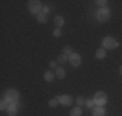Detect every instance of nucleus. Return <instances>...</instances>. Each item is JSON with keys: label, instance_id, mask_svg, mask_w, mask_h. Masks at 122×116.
<instances>
[{"label": "nucleus", "instance_id": "23", "mask_svg": "<svg viewBox=\"0 0 122 116\" xmlns=\"http://www.w3.org/2000/svg\"><path fill=\"white\" fill-rule=\"evenodd\" d=\"M95 3H96L97 5H100V7L103 8V7H105V5H107V3H108V1H107V0H96Z\"/></svg>", "mask_w": 122, "mask_h": 116}, {"label": "nucleus", "instance_id": "21", "mask_svg": "<svg viewBox=\"0 0 122 116\" xmlns=\"http://www.w3.org/2000/svg\"><path fill=\"white\" fill-rule=\"evenodd\" d=\"M61 35H62V31H61V28H56V30L53 31V36H55V37H60Z\"/></svg>", "mask_w": 122, "mask_h": 116}, {"label": "nucleus", "instance_id": "5", "mask_svg": "<svg viewBox=\"0 0 122 116\" xmlns=\"http://www.w3.org/2000/svg\"><path fill=\"white\" fill-rule=\"evenodd\" d=\"M94 101H95V103H96V106L103 107L104 104L108 102V97H107V94L104 92H96L94 95Z\"/></svg>", "mask_w": 122, "mask_h": 116}, {"label": "nucleus", "instance_id": "20", "mask_svg": "<svg viewBox=\"0 0 122 116\" xmlns=\"http://www.w3.org/2000/svg\"><path fill=\"white\" fill-rule=\"evenodd\" d=\"M48 106H49V107H57V106H59V101H57V98H53V99H49Z\"/></svg>", "mask_w": 122, "mask_h": 116}, {"label": "nucleus", "instance_id": "11", "mask_svg": "<svg viewBox=\"0 0 122 116\" xmlns=\"http://www.w3.org/2000/svg\"><path fill=\"white\" fill-rule=\"evenodd\" d=\"M55 76H56V75L52 71H46L44 72V80L47 81V83H52V81L55 80Z\"/></svg>", "mask_w": 122, "mask_h": 116}, {"label": "nucleus", "instance_id": "7", "mask_svg": "<svg viewBox=\"0 0 122 116\" xmlns=\"http://www.w3.org/2000/svg\"><path fill=\"white\" fill-rule=\"evenodd\" d=\"M56 98H57V101H59V103L62 104V106H70V104L73 103V98L69 94H62V95H59V97H56Z\"/></svg>", "mask_w": 122, "mask_h": 116}, {"label": "nucleus", "instance_id": "8", "mask_svg": "<svg viewBox=\"0 0 122 116\" xmlns=\"http://www.w3.org/2000/svg\"><path fill=\"white\" fill-rule=\"evenodd\" d=\"M7 112L9 116H16L17 112H18V106H17V103H9V106H8V108H7Z\"/></svg>", "mask_w": 122, "mask_h": 116}, {"label": "nucleus", "instance_id": "15", "mask_svg": "<svg viewBox=\"0 0 122 116\" xmlns=\"http://www.w3.org/2000/svg\"><path fill=\"white\" fill-rule=\"evenodd\" d=\"M36 19H38L39 23H46L47 22V14H43L42 12H40V13L36 16Z\"/></svg>", "mask_w": 122, "mask_h": 116}, {"label": "nucleus", "instance_id": "25", "mask_svg": "<svg viewBox=\"0 0 122 116\" xmlns=\"http://www.w3.org/2000/svg\"><path fill=\"white\" fill-rule=\"evenodd\" d=\"M48 12H49V8H48V7H43V8H42V13H43V14H47Z\"/></svg>", "mask_w": 122, "mask_h": 116}, {"label": "nucleus", "instance_id": "14", "mask_svg": "<svg viewBox=\"0 0 122 116\" xmlns=\"http://www.w3.org/2000/svg\"><path fill=\"white\" fill-rule=\"evenodd\" d=\"M65 74L66 72H65V70H64L62 67H57L56 68V74L55 75H56V77H59L60 80H62L64 77H65Z\"/></svg>", "mask_w": 122, "mask_h": 116}, {"label": "nucleus", "instance_id": "9", "mask_svg": "<svg viewBox=\"0 0 122 116\" xmlns=\"http://www.w3.org/2000/svg\"><path fill=\"white\" fill-rule=\"evenodd\" d=\"M53 23H55V26H56V28H61L65 25V19H64L62 16H56L53 18Z\"/></svg>", "mask_w": 122, "mask_h": 116}, {"label": "nucleus", "instance_id": "12", "mask_svg": "<svg viewBox=\"0 0 122 116\" xmlns=\"http://www.w3.org/2000/svg\"><path fill=\"white\" fill-rule=\"evenodd\" d=\"M82 114H83V111L79 106L73 107V108L70 110V116H82Z\"/></svg>", "mask_w": 122, "mask_h": 116}, {"label": "nucleus", "instance_id": "3", "mask_svg": "<svg viewBox=\"0 0 122 116\" xmlns=\"http://www.w3.org/2000/svg\"><path fill=\"white\" fill-rule=\"evenodd\" d=\"M27 8H29V10H30V13L38 16V14L42 12L43 5L39 0H30V1H27Z\"/></svg>", "mask_w": 122, "mask_h": 116}, {"label": "nucleus", "instance_id": "10", "mask_svg": "<svg viewBox=\"0 0 122 116\" xmlns=\"http://www.w3.org/2000/svg\"><path fill=\"white\" fill-rule=\"evenodd\" d=\"M105 115V110H104V107H95L94 110H92V116H104Z\"/></svg>", "mask_w": 122, "mask_h": 116}, {"label": "nucleus", "instance_id": "16", "mask_svg": "<svg viewBox=\"0 0 122 116\" xmlns=\"http://www.w3.org/2000/svg\"><path fill=\"white\" fill-rule=\"evenodd\" d=\"M8 106H9V102H8L5 98H1V102H0V110L4 111V110L8 108Z\"/></svg>", "mask_w": 122, "mask_h": 116}, {"label": "nucleus", "instance_id": "18", "mask_svg": "<svg viewBox=\"0 0 122 116\" xmlns=\"http://www.w3.org/2000/svg\"><path fill=\"white\" fill-rule=\"evenodd\" d=\"M68 61H69V56H65V54H60L59 58H57V62H60V63H65Z\"/></svg>", "mask_w": 122, "mask_h": 116}, {"label": "nucleus", "instance_id": "1", "mask_svg": "<svg viewBox=\"0 0 122 116\" xmlns=\"http://www.w3.org/2000/svg\"><path fill=\"white\" fill-rule=\"evenodd\" d=\"M110 18V9L108 7H103L96 12V19L99 22H107Z\"/></svg>", "mask_w": 122, "mask_h": 116}, {"label": "nucleus", "instance_id": "19", "mask_svg": "<svg viewBox=\"0 0 122 116\" xmlns=\"http://www.w3.org/2000/svg\"><path fill=\"white\" fill-rule=\"evenodd\" d=\"M86 106L88 107V108H95L96 103H95L94 99H86Z\"/></svg>", "mask_w": 122, "mask_h": 116}, {"label": "nucleus", "instance_id": "26", "mask_svg": "<svg viewBox=\"0 0 122 116\" xmlns=\"http://www.w3.org/2000/svg\"><path fill=\"white\" fill-rule=\"evenodd\" d=\"M120 74H121V76H122V66L120 67Z\"/></svg>", "mask_w": 122, "mask_h": 116}, {"label": "nucleus", "instance_id": "24", "mask_svg": "<svg viewBox=\"0 0 122 116\" xmlns=\"http://www.w3.org/2000/svg\"><path fill=\"white\" fill-rule=\"evenodd\" d=\"M49 67L51 68H57V62L56 61H51V62H49Z\"/></svg>", "mask_w": 122, "mask_h": 116}, {"label": "nucleus", "instance_id": "2", "mask_svg": "<svg viewBox=\"0 0 122 116\" xmlns=\"http://www.w3.org/2000/svg\"><path fill=\"white\" fill-rule=\"evenodd\" d=\"M101 45H103L104 49H116L120 44L113 36H105L101 40Z\"/></svg>", "mask_w": 122, "mask_h": 116}, {"label": "nucleus", "instance_id": "4", "mask_svg": "<svg viewBox=\"0 0 122 116\" xmlns=\"http://www.w3.org/2000/svg\"><path fill=\"white\" fill-rule=\"evenodd\" d=\"M5 99L9 103H17V101L20 99V93L16 90V89H8L5 92Z\"/></svg>", "mask_w": 122, "mask_h": 116}, {"label": "nucleus", "instance_id": "22", "mask_svg": "<svg viewBox=\"0 0 122 116\" xmlns=\"http://www.w3.org/2000/svg\"><path fill=\"white\" fill-rule=\"evenodd\" d=\"M85 103H86V101H85V99H83V98L79 95V97L77 98V104H78V106H83Z\"/></svg>", "mask_w": 122, "mask_h": 116}, {"label": "nucleus", "instance_id": "6", "mask_svg": "<svg viewBox=\"0 0 122 116\" xmlns=\"http://www.w3.org/2000/svg\"><path fill=\"white\" fill-rule=\"evenodd\" d=\"M69 63H70L73 67H79V66L82 65V57H81V54L73 52V53L69 56Z\"/></svg>", "mask_w": 122, "mask_h": 116}, {"label": "nucleus", "instance_id": "17", "mask_svg": "<svg viewBox=\"0 0 122 116\" xmlns=\"http://www.w3.org/2000/svg\"><path fill=\"white\" fill-rule=\"evenodd\" d=\"M71 53H73V49H71L69 45H66V46L62 48V54H65V56H70Z\"/></svg>", "mask_w": 122, "mask_h": 116}, {"label": "nucleus", "instance_id": "13", "mask_svg": "<svg viewBox=\"0 0 122 116\" xmlns=\"http://www.w3.org/2000/svg\"><path fill=\"white\" fill-rule=\"evenodd\" d=\"M95 56H96L97 59H104L107 56V52H105V49L104 48H99L97 50H96V53H95Z\"/></svg>", "mask_w": 122, "mask_h": 116}]
</instances>
